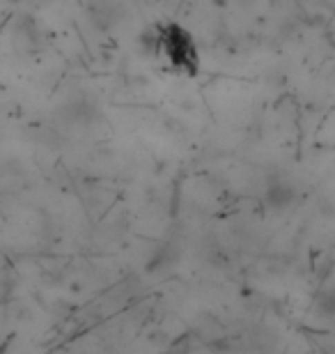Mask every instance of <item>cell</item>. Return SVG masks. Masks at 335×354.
<instances>
[{
    "instance_id": "1",
    "label": "cell",
    "mask_w": 335,
    "mask_h": 354,
    "mask_svg": "<svg viewBox=\"0 0 335 354\" xmlns=\"http://www.w3.org/2000/svg\"><path fill=\"white\" fill-rule=\"evenodd\" d=\"M152 51L168 62L173 72H180L193 79L200 72V53H198L195 39L186 28L180 24H159L152 30Z\"/></svg>"
},
{
    "instance_id": "2",
    "label": "cell",
    "mask_w": 335,
    "mask_h": 354,
    "mask_svg": "<svg viewBox=\"0 0 335 354\" xmlns=\"http://www.w3.org/2000/svg\"><path fill=\"white\" fill-rule=\"evenodd\" d=\"M298 198V191L296 187L291 184L287 177H276V180H269L267 184V191H265V201L271 209L280 212V209H287L289 205H294Z\"/></svg>"
}]
</instances>
